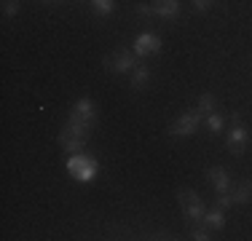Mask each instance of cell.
<instances>
[{
  "mask_svg": "<svg viewBox=\"0 0 252 241\" xmlns=\"http://www.w3.org/2000/svg\"><path fill=\"white\" fill-rule=\"evenodd\" d=\"M86 140H89V131L78 129V126L67 123L62 131H59V145H62L67 153H81L86 148Z\"/></svg>",
  "mask_w": 252,
  "mask_h": 241,
  "instance_id": "cell-7",
  "label": "cell"
},
{
  "mask_svg": "<svg viewBox=\"0 0 252 241\" xmlns=\"http://www.w3.org/2000/svg\"><path fill=\"white\" fill-rule=\"evenodd\" d=\"M137 14H140V16H153V5L151 3H137Z\"/></svg>",
  "mask_w": 252,
  "mask_h": 241,
  "instance_id": "cell-20",
  "label": "cell"
},
{
  "mask_svg": "<svg viewBox=\"0 0 252 241\" xmlns=\"http://www.w3.org/2000/svg\"><path fill=\"white\" fill-rule=\"evenodd\" d=\"M67 123L78 126V129L89 131L92 134V126L97 123V110H94V102L89 96H81V99L73 105V113H70V120Z\"/></svg>",
  "mask_w": 252,
  "mask_h": 241,
  "instance_id": "cell-4",
  "label": "cell"
},
{
  "mask_svg": "<svg viewBox=\"0 0 252 241\" xmlns=\"http://www.w3.org/2000/svg\"><path fill=\"white\" fill-rule=\"evenodd\" d=\"M196 110L204 113V116H207V113H212V110H215V96H212V94H201V96H199V105H196Z\"/></svg>",
  "mask_w": 252,
  "mask_h": 241,
  "instance_id": "cell-17",
  "label": "cell"
},
{
  "mask_svg": "<svg viewBox=\"0 0 252 241\" xmlns=\"http://www.w3.org/2000/svg\"><path fill=\"white\" fill-rule=\"evenodd\" d=\"M148 83H151V70H148V64H137V67L131 70L129 86L134 89V91H142V89H148Z\"/></svg>",
  "mask_w": 252,
  "mask_h": 241,
  "instance_id": "cell-11",
  "label": "cell"
},
{
  "mask_svg": "<svg viewBox=\"0 0 252 241\" xmlns=\"http://www.w3.org/2000/svg\"><path fill=\"white\" fill-rule=\"evenodd\" d=\"M204 123V113H199L193 107V110H188V113H183L175 123L166 129V134L169 137H175V140H185V137H193L196 131H199V126Z\"/></svg>",
  "mask_w": 252,
  "mask_h": 241,
  "instance_id": "cell-3",
  "label": "cell"
},
{
  "mask_svg": "<svg viewBox=\"0 0 252 241\" xmlns=\"http://www.w3.org/2000/svg\"><path fill=\"white\" fill-rule=\"evenodd\" d=\"M3 14L8 16V19L19 14V0H3Z\"/></svg>",
  "mask_w": 252,
  "mask_h": 241,
  "instance_id": "cell-18",
  "label": "cell"
},
{
  "mask_svg": "<svg viewBox=\"0 0 252 241\" xmlns=\"http://www.w3.org/2000/svg\"><path fill=\"white\" fill-rule=\"evenodd\" d=\"M228 150L233 155H242L247 150V142H250V131L247 126L242 123V116L239 113H231V131H228Z\"/></svg>",
  "mask_w": 252,
  "mask_h": 241,
  "instance_id": "cell-5",
  "label": "cell"
},
{
  "mask_svg": "<svg viewBox=\"0 0 252 241\" xmlns=\"http://www.w3.org/2000/svg\"><path fill=\"white\" fill-rule=\"evenodd\" d=\"M177 201H180V209H183L185 220H188L190 225H196V222H204V214H207V204L201 201L199 193L180 188V190H177Z\"/></svg>",
  "mask_w": 252,
  "mask_h": 241,
  "instance_id": "cell-2",
  "label": "cell"
},
{
  "mask_svg": "<svg viewBox=\"0 0 252 241\" xmlns=\"http://www.w3.org/2000/svg\"><path fill=\"white\" fill-rule=\"evenodd\" d=\"M204 225H207L209 231H223V228H225V212H223V207L207 209V214H204Z\"/></svg>",
  "mask_w": 252,
  "mask_h": 241,
  "instance_id": "cell-12",
  "label": "cell"
},
{
  "mask_svg": "<svg viewBox=\"0 0 252 241\" xmlns=\"http://www.w3.org/2000/svg\"><path fill=\"white\" fill-rule=\"evenodd\" d=\"M209 233H212V231H209V228L204 225V222H196V225L190 228V233H188V236H190V239H196V241H207V239H212Z\"/></svg>",
  "mask_w": 252,
  "mask_h": 241,
  "instance_id": "cell-16",
  "label": "cell"
},
{
  "mask_svg": "<svg viewBox=\"0 0 252 241\" xmlns=\"http://www.w3.org/2000/svg\"><path fill=\"white\" fill-rule=\"evenodd\" d=\"M92 8L97 11L99 16H110L113 8H116V3H113V0H92Z\"/></svg>",
  "mask_w": 252,
  "mask_h": 241,
  "instance_id": "cell-15",
  "label": "cell"
},
{
  "mask_svg": "<svg viewBox=\"0 0 252 241\" xmlns=\"http://www.w3.org/2000/svg\"><path fill=\"white\" fill-rule=\"evenodd\" d=\"M228 196H231V204H247V201H252V180L239 182L236 190L228 193Z\"/></svg>",
  "mask_w": 252,
  "mask_h": 241,
  "instance_id": "cell-13",
  "label": "cell"
},
{
  "mask_svg": "<svg viewBox=\"0 0 252 241\" xmlns=\"http://www.w3.org/2000/svg\"><path fill=\"white\" fill-rule=\"evenodd\" d=\"M190 5H193V11L204 14V11H209V8L215 5V0H190Z\"/></svg>",
  "mask_w": 252,
  "mask_h": 241,
  "instance_id": "cell-19",
  "label": "cell"
},
{
  "mask_svg": "<svg viewBox=\"0 0 252 241\" xmlns=\"http://www.w3.org/2000/svg\"><path fill=\"white\" fill-rule=\"evenodd\" d=\"M204 126H207L209 129V134H220V131L225 129V118L220 116V113H207V116H204Z\"/></svg>",
  "mask_w": 252,
  "mask_h": 241,
  "instance_id": "cell-14",
  "label": "cell"
},
{
  "mask_svg": "<svg viewBox=\"0 0 252 241\" xmlns=\"http://www.w3.org/2000/svg\"><path fill=\"white\" fill-rule=\"evenodd\" d=\"M67 172H70L73 180H78V182H92V180L99 174V164L92 158V155H86L81 150V153H70Z\"/></svg>",
  "mask_w": 252,
  "mask_h": 241,
  "instance_id": "cell-1",
  "label": "cell"
},
{
  "mask_svg": "<svg viewBox=\"0 0 252 241\" xmlns=\"http://www.w3.org/2000/svg\"><path fill=\"white\" fill-rule=\"evenodd\" d=\"M153 16L164 22H175L180 16V0H153Z\"/></svg>",
  "mask_w": 252,
  "mask_h": 241,
  "instance_id": "cell-10",
  "label": "cell"
},
{
  "mask_svg": "<svg viewBox=\"0 0 252 241\" xmlns=\"http://www.w3.org/2000/svg\"><path fill=\"white\" fill-rule=\"evenodd\" d=\"M207 182L215 188V193H228L231 190V174L225 172L223 166H212V169H207Z\"/></svg>",
  "mask_w": 252,
  "mask_h": 241,
  "instance_id": "cell-9",
  "label": "cell"
},
{
  "mask_svg": "<svg viewBox=\"0 0 252 241\" xmlns=\"http://www.w3.org/2000/svg\"><path fill=\"white\" fill-rule=\"evenodd\" d=\"M102 64H105V70L116 72V75L131 72V70L137 67V62H134V51H126V48H116V51H113L110 57L102 59Z\"/></svg>",
  "mask_w": 252,
  "mask_h": 241,
  "instance_id": "cell-6",
  "label": "cell"
},
{
  "mask_svg": "<svg viewBox=\"0 0 252 241\" xmlns=\"http://www.w3.org/2000/svg\"><path fill=\"white\" fill-rule=\"evenodd\" d=\"M131 51H134V57H140V59L156 57V54L161 51V38L156 32H140L134 38V43H131Z\"/></svg>",
  "mask_w": 252,
  "mask_h": 241,
  "instance_id": "cell-8",
  "label": "cell"
},
{
  "mask_svg": "<svg viewBox=\"0 0 252 241\" xmlns=\"http://www.w3.org/2000/svg\"><path fill=\"white\" fill-rule=\"evenodd\" d=\"M43 3H54V0H43Z\"/></svg>",
  "mask_w": 252,
  "mask_h": 241,
  "instance_id": "cell-21",
  "label": "cell"
}]
</instances>
